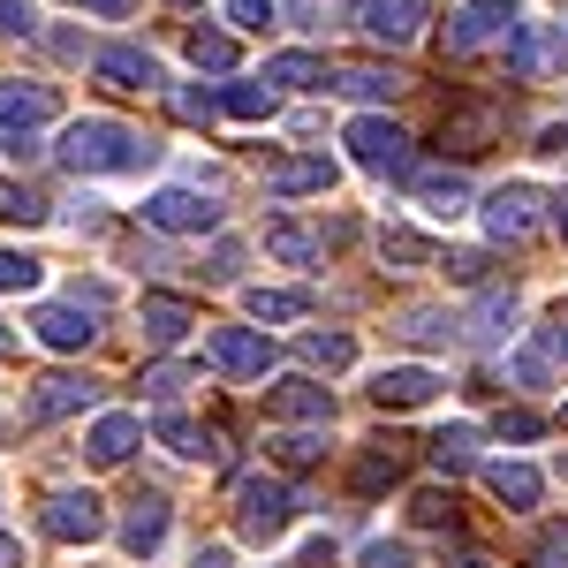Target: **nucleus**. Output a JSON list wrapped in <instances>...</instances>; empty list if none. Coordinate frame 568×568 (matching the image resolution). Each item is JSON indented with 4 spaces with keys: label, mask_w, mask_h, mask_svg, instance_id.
<instances>
[{
    "label": "nucleus",
    "mask_w": 568,
    "mask_h": 568,
    "mask_svg": "<svg viewBox=\"0 0 568 568\" xmlns=\"http://www.w3.org/2000/svg\"><path fill=\"white\" fill-rule=\"evenodd\" d=\"M190 61L197 69H235V39L227 31H190Z\"/></svg>",
    "instance_id": "38"
},
{
    "label": "nucleus",
    "mask_w": 568,
    "mask_h": 568,
    "mask_svg": "<svg viewBox=\"0 0 568 568\" xmlns=\"http://www.w3.org/2000/svg\"><path fill=\"white\" fill-rule=\"evenodd\" d=\"M0 568H23V546H16L8 530H0Z\"/></svg>",
    "instance_id": "55"
},
{
    "label": "nucleus",
    "mask_w": 568,
    "mask_h": 568,
    "mask_svg": "<svg viewBox=\"0 0 568 568\" xmlns=\"http://www.w3.org/2000/svg\"><path fill=\"white\" fill-rule=\"evenodd\" d=\"M546 372H554V342H530V349H516V379H524V387H546Z\"/></svg>",
    "instance_id": "42"
},
{
    "label": "nucleus",
    "mask_w": 568,
    "mask_h": 568,
    "mask_svg": "<svg viewBox=\"0 0 568 568\" xmlns=\"http://www.w3.org/2000/svg\"><path fill=\"white\" fill-rule=\"evenodd\" d=\"M61 168H77V175H136V168H152L160 160V144L130 122H106V114H84V122H69L61 130Z\"/></svg>",
    "instance_id": "1"
},
{
    "label": "nucleus",
    "mask_w": 568,
    "mask_h": 568,
    "mask_svg": "<svg viewBox=\"0 0 568 568\" xmlns=\"http://www.w3.org/2000/svg\"><path fill=\"white\" fill-rule=\"evenodd\" d=\"M190 568H227V554H220V546H205V554H197Z\"/></svg>",
    "instance_id": "57"
},
{
    "label": "nucleus",
    "mask_w": 568,
    "mask_h": 568,
    "mask_svg": "<svg viewBox=\"0 0 568 568\" xmlns=\"http://www.w3.org/2000/svg\"><path fill=\"white\" fill-rule=\"evenodd\" d=\"M433 394H439V372H425V364H387L372 379V402L379 409H425Z\"/></svg>",
    "instance_id": "14"
},
{
    "label": "nucleus",
    "mask_w": 568,
    "mask_h": 568,
    "mask_svg": "<svg viewBox=\"0 0 568 568\" xmlns=\"http://www.w3.org/2000/svg\"><path fill=\"white\" fill-rule=\"evenodd\" d=\"M546 425L530 417V409H500V439H538Z\"/></svg>",
    "instance_id": "48"
},
{
    "label": "nucleus",
    "mask_w": 568,
    "mask_h": 568,
    "mask_svg": "<svg viewBox=\"0 0 568 568\" xmlns=\"http://www.w3.org/2000/svg\"><path fill=\"white\" fill-rule=\"evenodd\" d=\"M265 84L311 91V84H326V61H318V53H273V61H265Z\"/></svg>",
    "instance_id": "27"
},
{
    "label": "nucleus",
    "mask_w": 568,
    "mask_h": 568,
    "mask_svg": "<svg viewBox=\"0 0 568 568\" xmlns=\"http://www.w3.org/2000/svg\"><path fill=\"white\" fill-rule=\"evenodd\" d=\"M304 568H334V538H311V546H304Z\"/></svg>",
    "instance_id": "51"
},
{
    "label": "nucleus",
    "mask_w": 568,
    "mask_h": 568,
    "mask_svg": "<svg viewBox=\"0 0 568 568\" xmlns=\"http://www.w3.org/2000/svg\"><path fill=\"white\" fill-rule=\"evenodd\" d=\"M243 311H251L258 326H296V318H311V288H251Z\"/></svg>",
    "instance_id": "22"
},
{
    "label": "nucleus",
    "mask_w": 568,
    "mask_h": 568,
    "mask_svg": "<svg viewBox=\"0 0 568 568\" xmlns=\"http://www.w3.org/2000/svg\"><path fill=\"white\" fill-rule=\"evenodd\" d=\"M0 433H8V417H0Z\"/></svg>",
    "instance_id": "61"
},
{
    "label": "nucleus",
    "mask_w": 568,
    "mask_h": 568,
    "mask_svg": "<svg viewBox=\"0 0 568 568\" xmlns=\"http://www.w3.org/2000/svg\"><path fill=\"white\" fill-rule=\"evenodd\" d=\"M8 342H16V334H8V326H0V356H8Z\"/></svg>",
    "instance_id": "58"
},
{
    "label": "nucleus",
    "mask_w": 568,
    "mask_h": 568,
    "mask_svg": "<svg viewBox=\"0 0 568 568\" xmlns=\"http://www.w3.org/2000/svg\"><path fill=\"white\" fill-rule=\"evenodd\" d=\"M190 387V372L182 364H160V372H144V394H182Z\"/></svg>",
    "instance_id": "47"
},
{
    "label": "nucleus",
    "mask_w": 568,
    "mask_h": 568,
    "mask_svg": "<svg viewBox=\"0 0 568 568\" xmlns=\"http://www.w3.org/2000/svg\"><path fill=\"white\" fill-rule=\"evenodd\" d=\"M409 84L402 69H379V61H356V69H326V91H349V99H394Z\"/></svg>",
    "instance_id": "20"
},
{
    "label": "nucleus",
    "mask_w": 568,
    "mask_h": 568,
    "mask_svg": "<svg viewBox=\"0 0 568 568\" xmlns=\"http://www.w3.org/2000/svg\"><path fill=\"white\" fill-rule=\"evenodd\" d=\"M508 69H516V77H554V69H568V16L524 23V31L508 39Z\"/></svg>",
    "instance_id": "8"
},
{
    "label": "nucleus",
    "mask_w": 568,
    "mask_h": 568,
    "mask_svg": "<svg viewBox=\"0 0 568 568\" xmlns=\"http://www.w3.org/2000/svg\"><path fill=\"white\" fill-rule=\"evenodd\" d=\"M281 99H273V84H227L220 91V114H235V122H265Z\"/></svg>",
    "instance_id": "31"
},
{
    "label": "nucleus",
    "mask_w": 568,
    "mask_h": 568,
    "mask_svg": "<svg viewBox=\"0 0 568 568\" xmlns=\"http://www.w3.org/2000/svg\"><path fill=\"white\" fill-rule=\"evenodd\" d=\"M500 130H508V114H500L493 99H455V106H439V144H447L455 160L493 152V144H500Z\"/></svg>",
    "instance_id": "5"
},
{
    "label": "nucleus",
    "mask_w": 568,
    "mask_h": 568,
    "mask_svg": "<svg viewBox=\"0 0 568 568\" xmlns=\"http://www.w3.org/2000/svg\"><path fill=\"white\" fill-rule=\"evenodd\" d=\"M273 455H281L288 470H311V463L326 455V439H318V433H273Z\"/></svg>",
    "instance_id": "39"
},
{
    "label": "nucleus",
    "mask_w": 568,
    "mask_h": 568,
    "mask_svg": "<svg viewBox=\"0 0 568 568\" xmlns=\"http://www.w3.org/2000/svg\"><path fill=\"white\" fill-rule=\"evenodd\" d=\"M296 524V493H288V478H243L235 485V530L243 538H281V530Z\"/></svg>",
    "instance_id": "3"
},
{
    "label": "nucleus",
    "mask_w": 568,
    "mask_h": 568,
    "mask_svg": "<svg viewBox=\"0 0 568 568\" xmlns=\"http://www.w3.org/2000/svg\"><path fill=\"white\" fill-rule=\"evenodd\" d=\"M144 220L168 227V235H213L220 205H205L197 190H152V197H144Z\"/></svg>",
    "instance_id": "11"
},
{
    "label": "nucleus",
    "mask_w": 568,
    "mask_h": 568,
    "mask_svg": "<svg viewBox=\"0 0 568 568\" xmlns=\"http://www.w3.org/2000/svg\"><path fill=\"white\" fill-rule=\"evenodd\" d=\"M136 439H144V417H130V409H106L99 425H91V463H130L136 455Z\"/></svg>",
    "instance_id": "18"
},
{
    "label": "nucleus",
    "mask_w": 568,
    "mask_h": 568,
    "mask_svg": "<svg viewBox=\"0 0 568 568\" xmlns=\"http://www.w3.org/2000/svg\"><path fill=\"white\" fill-rule=\"evenodd\" d=\"M516 31H524V8H516V0H470V8L447 23V53L470 61V53H485V45H508Z\"/></svg>",
    "instance_id": "4"
},
{
    "label": "nucleus",
    "mask_w": 568,
    "mask_h": 568,
    "mask_svg": "<svg viewBox=\"0 0 568 568\" xmlns=\"http://www.w3.org/2000/svg\"><path fill=\"white\" fill-rule=\"evenodd\" d=\"M439 265H447V273H455V281H470V288H478V281H485V258H478V251H455V258H447V251H439Z\"/></svg>",
    "instance_id": "46"
},
{
    "label": "nucleus",
    "mask_w": 568,
    "mask_h": 568,
    "mask_svg": "<svg viewBox=\"0 0 568 568\" xmlns=\"http://www.w3.org/2000/svg\"><path fill=\"white\" fill-rule=\"evenodd\" d=\"M61 114L53 84H0V130H45Z\"/></svg>",
    "instance_id": "16"
},
{
    "label": "nucleus",
    "mask_w": 568,
    "mask_h": 568,
    "mask_svg": "<svg viewBox=\"0 0 568 568\" xmlns=\"http://www.w3.org/2000/svg\"><path fill=\"white\" fill-rule=\"evenodd\" d=\"M356 561H364V568H409V546H402V538H372Z\"/></svg>",
    "instance_id": "44"
},
{
    "label": "nucleus",
    "mask_w": 568,
    "mask_h": 568,
    "mask_svg": "<svg viewBox=\"0 0 568 568\" xmlns=\"http://www.w3.org/2000/svg\"><path fill=\"white\" fill-rule=\"evenodd\" d=\"M205 273H213V281H235V273H243V243H220Z\"/></svg>",
    "instance_id": "49"
},
{
    "label": "nucleus",
    "mask_w": 568,
    "mask_h": 568,
    "mask_svg": "<svg viewBox=\"0 0 568 568\" xmlns=\"http://www.w3.org/2000/svg\"><path fill=\"white\" fill-rule=\"evenodd\" d=\"M39 281H45V258L16 251V243H0V296H31Z\"/></svg>",
    "instance_id": "29"
},
{
    "label": "nucleus",
    "mask_w": 568,
    "mask_h": 568,
    "mask_svg": "<svg viewBox=\"0 0 568 568\" xmlns=\"http://www.w3.org/2000/svg\"><path fill=\"white\" fill-rule=\"evenodd\" d=\"M409 190H417V197H425V213H439V220L470 213V182L455 175V168H447V175H409Z\"/></svg>",
    "instance_id": "25"
},
{
    "label": "nucleus",
    "mask_w": 568,
    "mask_h": 568,
    "mask_svg": "<svg viewBox=\"0 0 568 568\" xmlns=\"http://www.w3.org/2000/svg\"><path fill=\"white\" fill-rule=\"evenodd\" d=\"M39 524H45V538H61V546H91V538L106 530V508H99V493H53Z\"/></svg>",
    "instance_id": "10"
},
{
    "label": "nucleus",
    "mask_w": 568,
    "mask_h": 568,
    "mask_svg": "<svg viewBox=\"0 0 568 568\" xmlns=\"http://www.w3.org/2000/svg\"><path fill=\"white\" fill-rule=\"evenodd\" d=\"M152 433L168 439V447H175L182 463H213V455H220V439H213V433H197V425H190V417H160V425H152Z\"/></svg>",
    "instance_id": "28"
},
{
    "label": "nucleus",
    "mask_w": 568,
    "mask_h": 568,
    "mask_svg": "<svg viewBox=\"0 0 568 568\" xmlns=\"http://www.w3.org/2000/svg\"><path fill=\"white\" fill-rule=\"evenodd\" d=\"M0 220H23V227H31V220H45V197L31 190V182H8V175H0Z\"/></svg>",
    "instance_id": "37"
},
{
    "label": "nucleus",
    "mask_w": 568,
    "mask_h": 568,
    "mask_svg": "<svg viewBox=\"0 0 568 568\" xmlns=\"http://www.w3.org/2000/svg\"><path fill=\"white\" fill-rule=\"evenodd\" d=\"M433 463H439V470H470V463H478V433H470V425L433 433Z\"/></svg>",
    "instance_id": "32"
},
{
    "label": "nucleus",
    "mask_w": 568,
    "mask_h": 568,
    "mask_svg": "<svg viewBox=\"0 0 568 568\" xmlns=\"http://www.w3.org/2000/svg\"><path fill=\"white\" fill-rule=\"evenodd\" d=\"M546 220H554V227L568 235V190H561V197H546Z\"/></svg>",
    "instance_id": "54"
},
{
    "label": "nucleus",
    "mask_w": 568,
    "mask_h": 568,
    "mask_svg": "<svg viewBox=\"0 0 568 568\" xmlns=\"http://www.w3.org/2000/svg\"><path fill=\"white\" fill-rule=\"evenodd\" d=\"M379 258L417 273V265H439V251L425 243V235H409V227H379Z\"/></svg>",
    "instance_id": "30"
},
{
    "label": "nucleus",
    "mask_w": 568,
    "mask_h": 568,
    "mask_svg": "<svg viewBox=\"0 0 568 568\" xmlns=\"http://www.w3.org/2000/svg\"><path fill=\"white\" fill-rule=\"evenodd\" d=\"M546 197L538 190H524V182H500L493 197H485V235L493 243H530L538 227H546V213H538Z\"/></svg>",
    "instance_id": "6"
},
{
    "label": "nucleus",
    "mask_w": 568,
    "mask_h": 568,
    "mask_svg": "<svg viewBox=\"0 0 568 568\" xmlns=\"http://www.w3.org/2000/svg\"><path fill=\"white\" fill-rule=\"evenodd\" d=\"M31 31H39L31 0H0V39H31Z\"/></svg>",
    "instance_id": "43"
},
{
    "label": "nucleus",
    "mask_w": 568,
    "mask_h": 568,
    "mask_svg": "<svg viewBox=\"0 0 568 568\" xmlns=\"http://www.w3.org/2000/svg\"><path fill=\"white\" fill-rule=\"evenodd\" d=\"M304 364H318V372H349L356 342L349 334H304Z\"/></svg>",
    "instance_id": "34"
},
{
    "label": "nucleus",
    "mask_w": 568,
    "mask_h": 568,
    "mask_svg": "<svg viewBox=\"0 0 568 568\" xmlns=\"http://www.w3.org/2000/svg\"><path fill=\"white\" fill-rule=\"evenodd\" d=\"M91 77L106 91H168V69H160L144 45H99V53H91Z\"/></svg>",
    "instance_id": "9"
},
{
    "label": "nucleus",
    "mask_w": 568,
    "mask_h": 568,
    "mask_svg": "<svg viewBox=\"0 0 568 568\" xmlns=\"http://www.w3.org/2000/svg\"><path fill=\"white\" fill-rule=\"evenodd\" d=\"M265 190L273 197H318V190H334V160H281V168H265Z\"/></svg>",
    "instance_id": "19"
},
{
    "label": "nucleus",
    "mask_w": 568,
    "mask_h": 568,
    "mask_svg": "<svg viewBox=\"0 0 568 568\" xmlns=\"http://www.w3.org/2000/svg\"><path fill=\"white\" fill-rule=\"evenodd\" d=\"M485 485H493V500H508V508H538V500H546V478H538L530 463H493Z\"/></svg>",
    "instance_id": "23"
},
{
    "label": "nucleus",
    "mask_w": 568,
    "mask_h": 568,
    "mask_svg": "<svg viewBox=\"0 0 568 568\" xmlns=\"http://www.w3.org/2000/svg\"><path fill=\"white\" fill-rule=\"evenodd\" d=\"M349 23L372 45H409L425 39V8L417 0H349Z\"/></svg>",
    "instance_id": "7"
},
{
    "label": "nucleus",
    "mask_w": 568,
    "mask_h": 568,
    "mask_svg": "<svg viewBox=\"0 0 568 568\" xmlns=\"http://www.w3.org/2000/svg\"><path fill=\"white\" fill-rule=\"evenodd\" d=\"M69 8H99V16H130V0H69Z\"/></svg>",
    "instance_id": "53"
},
{
    "label": "nucleus",
    "mask_w": 568,
    "mask_h": 568,
    "mask_svg": "<svg viewBox=\"0 0 568 568\" xmlns=\"http://www.w3.org/2000/svg\"><path fill=\"white\" fill-rule=\"evenodd\" d=\"M273 8H288V23H304V31L318 23V0H273Z\"/></svg>",
    "instance_id": "50"
},
{
    "label": "nucleus",
    "mask_w": 568,
    "mask_h": 568,
    "mask_svg": "<svg viewBox=\"0 0 568 568\" xmlns=\"http://www.w3.org/2000/svg\"><path fill=\"white\" fill-rule=\"evenodd\" d=\"M213 364L235 372V379H265V372H273V342H265L258 326H220L213 334Z\"/></svg>",
    "instance_id": "13"
},
{
    "label": "nucleus",
    "mask_w": 568,
    "mask_h": 568,
    "mask_svg": "<svg viewBox=\"0 0 568 568\" xmlns=\"http://www.w3.org/2000/svg\"><path fill=\"white\" fill-rule=\"evenodd\" d=\"M349 160L364 168V175H387V182H409V175H417L409 130H394L387 114H356V122H349Z\"/></svg>",
    "instance_id": "2"
},
{
    "label": "nucleus",
    "mask_w": 568,
    "mask_h": 568,
    "mask_svg": "<svg viewBox=\"0 0 568 568\" xmlns=\"http://www.w3.org/2000/svg\"><path fill=\"white\" fill-rule=\"evenodd\" d=\"M349 485H356V493H394V485H402V439L372 447V455L349 470Z\"/></svg>",
    "instance_id": "26"
},
{
    "label": "nucleus",
    "mask_w": 568,
    "mask_h": 568,
    "mask_svg": "<svg viewBox=\"0 0 568 568\" xmlns=\"http://www.w3.org/2000/svg\"><path fill=\"white\" fill-rule=\"evenodd\" d=\"M538 152H568V122H554V130H538Z\"/></svg>",
    "instance_id": "52"
},
{
    "label": "nucleus",
    "mask_w": 568,
    "mask_h": 568,
    "mask_svg": "<svg viewBox=\"0 0 568 568\" xmlns=\"http://www.w3.org/2000/svg\"><path fill=\"white\" fill-rule=\"evenodd\" d=\"M546 342H554V356H568V311L554 318V334H546Z\"/></svg>",
    "instance_id": "56"
},
{
    "label": "nucleus",
    "mask_w": 568,
    "mask_h": 568,
    "mask_svg": "<svg viewBox=\"0 0 568 568\" xmlns=\"http://www.w3.org/2000/svg\"><path fill=\"white\" fill-rule=\"evenodd\" d=\"M265 251H273L281 265H311V251H318V243H311L296 220H273V227H265Z\"/></svg>",
    "instance_id": "35"
},
{
    "label": "nucleus",
    "mask_w": 568,
    "mask_h": 568,
    "mask_svg": "<svg viewBox=\"0 0 568 568\" xmlns=\"http://www.w3.org/2000/svg\"><path fill=\"white\" fill-rule=\"evenodd\" d=\"M265 409H273V417H288V425H334V387L288 379V387H273V394H265Z\"/></svg>",
    "instance_id": "17"
},
{
    "label": "nucleus",
    "mask_w": 568,
    "mask_h": 568,
    "mask_svg": "<svg viewBox=\"0 0 568 568\" xmlns=\"http://www.w3.org/2000/svg\"><path fill=\"white\" fill-rule=\"evenodd\" d=\"M227 23H235V31H273L281 8H273V0H227Z\"/></svg>",
    "instance_id": "41"
},
{
    "label": "nucleus",
    "mask_w": 568,
    "mask_h": 568,
    "mask_svg": "<svg viewBox=\"0 0 568 568\" xmlns=\"http://www.w3.org/2000/svg\"><path fill=\"white\" fill-rule=\"evenodd\" d=\"M561 425H568V409H561Z\"/></svg>",
    "instance_id": "62"
},
{
    "label": "nucleus",
    "mask_w": 568,
    "mask_h": 568,
    "mask_svg": "<svg viewBox=\"0 0 568 568\" xmlns=\"http://www.w3.org/2000/svg\"><path fill=\"white\" fill-rule=\"evenodd\" d=\"M409 516H417L425 530L455 524V493H433V485H425V493H409Z\"/></svg>",
    "instance_id": "40"
},
{
    "label": "nucleus",
    "mask_w": 568,
    "mask_h": 568,
    "mask_svg": "<svg viewBox=\"0 0 568 568\" xmlns=\"http://www.w3.org/2000/svg\"><path fill=\"white\" fill-rule=\"evenodd\" d=\"M455 568H485V561H455Z\"/></svg>",
    "instance_id": "59"
},
{
    "label": "nucleus",
    "mask_w": 568,
    "mask_h": 568,
    "mask_svg": "<svg viewBox=\"0 0 568 568\" xmlns=\"http://www.w3.org/2000/svg\"><path fill=\"white\" fill-rule=\"evenodd\" d=\"M122 546H130L136 561H144V554H160V546H168V500H152V493H144V500H136V516L122 524Z\"/></svg>",
    "instance_id": "24"
},
{
    "label": "nucleus",
    "mask_w": 568,
    "mask_h": 568,
    "mask_svg": "<svg viewBox=\"0 0 568 568\" xmlns=\"http://www.w3.org/2000/svg\"><path fill=\"white\" fill-rule=\"evenodd\" d=\"M508 326H516V296H500V288H493V296L478 304V318H470V334H478V342H500Z\"/></svg>",
    "instance_id": "36"
},
{
    "label": "nucleus",
    "mask_w": 568,
    "mask_h": 568,
    "mask_svg": "<svg viewBox=\"0 0 568 568\" xmlns=\"http://www.w3.org/2000/svg\"><path fill=\"white\" fill-rule=\"evenodd\" d=\"M402 342H425V349H439V342H455V318L447 311H402V326H394Z\"/></svg>",
    "instance_id": "33"
},
{
    "label": "nucleus",
    "mask_w": 568,
    "mask_h": 568,
    "mask_svg": "<svg viewBox=\"0 0 568 568\" xmlns=\"http://www.w3.org/2000/svg\"><path fill=\"white\" fill-rule=\"evenodd\" d=\"M175 8H197V0H175Z\"/></svg>",
    "instance_id": "60"
},
{
    "label": "nucleus",
    "mask_w": 568,
    "mask_h": 568,
    "mask_svg": "<svg viewBox=\"0 0 568 568\" xmlns=\"http://www.w3.org/2000/svg\"><path fill=\"white\" fill-rule=\"evenodd\" d=\"M91 304H39L31 311V342H45L53 356H77V349H91Z\"/></svg>",
    "instance_id": "12"
},
{
    "label": "nucleus",
    "mask_w": 568,
    "mask_h": 568,
    "mask_svg": "<svg viewBox=\"0 0 568 568\" xmlns=\"http://www.w3.org/2000/svg\"><path fill=\"white\" fill-rule=\"evenodd\" d=\"M91 402H99V387H91V379H69V372H53V379H39V387H31V425L77 417V409H91Z\"/></svg>",
    "instance_id": "15"
},
{
    "label": "nucleus",
    "mask_w": 568,
    "mask_h": 568,
    "mask_svg": "<svg viewBox=\"0 0 568 568\" xmlns=\"http://www.w3.org/2000/svg\"><path fill=\"white\" fill-rule=\"evenodd\" d=\"M175 114L182 122H205V114H220V91H175Z\"/></svg>",
    "instance_id": "45"
},
{
    "label": "nucleus",
    "mask_w": 568,
    "mask_h": 568,
    "mask_svg": "<svg viewBox=\"0 0 568 568\" xmlns=\"http://www.w3.org/2000/svg\"><path fill=\"white\" fill-rule=\"evenodd\" d=\"M136 318H144V342H160V349H175L182 334L197 326V311L182 304V296H144V311H136Z\"/></svg>",
    "instance_id": "21"
}]
</instances>
